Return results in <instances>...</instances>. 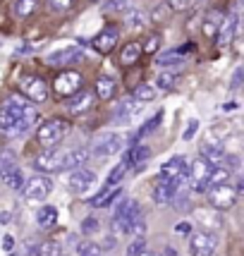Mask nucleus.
Masks as SVG:
<instances>
[{
	"label": "nucleus",
	"mask_w": 244,
	"mask_h": 256,
	"mask_svg": "<svg viewBox=\"0 0 244 256\" xmlns=\"http://www.w3.org/2000/svg\"><path fill=\"white\" fill-rule=\"evenodd\" d=\"M38 120L34 103L24 96H10L0 106V132L8 136H22L32 130Z\"/></svg>",
	"instance_id": "nucleus-1"
},
{
	"label": "nucleus",
	"mask_w": 244,
	"mask_h": 256,
	"mask_svg": "<svg viewBox=\"0 0 244 256\" xmlns=\"http://www.w3.org/2000/svg\"><path fill=\"white\" fill-rule=\"evenodd\" d=\"M70 132V122L60 120V118H50V120H44L36 130V142L46 148L50 146H60V142L67 136Z\"/></svg>",
	"instance_id": "nucleus-2"
},
{
	"label": "nucleus",
	"mask_w": 244,
	"mask_h": 256,
	"mask_svg": "<svg viewBox=\"0 0 244 256\" xmlns=\"http://www.w3.org/2000/svg\"><path fill=\"white\" fill-rule=\"evenodd\" d=\"M187 175H189V168H187V160L182 156H175L166 160L160 166V172H158V182H168L172 184L175 192H180L184 184H187Z\"/></svg>",
	"instance_id": "nucleus-3"
},
{
	"label": "nucleus",
	"mask_w": 244,
	"mask_h": 256,
	"mask_svg": "<svg viewBox=\"0 0 244 256\" xmlns=\"http://www.w3.org/2000/svg\"><path fill=\"white\" fill-rule=\"evenodd\" d=\"M142 216V211H139V204L134 199H124L118 206V211H115V216H112V234H127V230H130V223H132L134 218H139Z\"/></svg>",
	"instance_id": "nucleus-4"
},
{
	"label": "nucleus",
	"mask_w": 244,
	"mask_h": 256,
	"mask_svg": "<svg viewBox=\"0 0 244 256\" xmlns=\"http://www.w3.org/2000/svg\"><path fill=\"white\" fill-rule=\"evenodd\" d=\"M234 201H237V190L232 184L222 182V184H216V187H208V204L218 211H228L232 208Z\"/></svg>",
	"instance_id": "nucleus-5"
},
{
	"label": "nucleus",
	"mask_w": 244,
	"mask_h": 256,
	"mask_svg": "<svg viewBox=\"0 0 244 256\" xmlns=\"http://www.w3.org/2000/svg\"><path fill=\"white\" fill-rule=\"evenodd\" d=\"M216 249H218V237L213 232L189 234V254L192 256H213Z\"/></svg>",
	"instance_id": "nucleus-6"
},
{
	"label": "nucleus",
	"mask_w": 244,
	"mask_h": 256,
	"mask_svg": "<svg viewBox=\"0 0 244 256\" xmlns=\"http://www.w3.org/2000/svg\"><path fill=\"white\" fill-rule=\"evenodd\" d=\"M20 91L24 94V98L32 100V103H46L48 100V86L41 77H22L20 82Z\"/></svg>",
	"instance_id": "nucleus-7"
},
{
	"label": "nucleus",
	"mask_w": 244,
	"mask_h": 256,
	"mask_svg": "<svg viewBox=\"0 0 244 256\" xmlns=\"http://www.w3.org/2000/svg\"><path fill=\"white\" fill-rule=\"evenodd\" d=\"M122 144H124V139H122L120 134H106V136H100L96 144L91 146V156H96V158H110V156H115V154H120L122 151Z\"/></svg>",
	"instance_id": "nucleus-8"
},
{
	"label": "nucleus",
	"mask_w": 244,
	"mask_h": 256,
	"mask_svg": "<svg viewBox=\"0 0 244 256\" xmlns=\"http://www.w3.org/2000/svg\"><path fill=\"white\" fill-rule=\"evenodd\" d=\"M50 192H53V180L50 178H29V182L24 184V196L26 201H36V204H41L50 196Z\"/></svg>",
	"instance_id": "nucleus-9"
},
{
	"label": "nucleus",
	"mask_w": 244,
	"mask_h": 256,
	"mask_svg": "<svg viewBox=\"0 0 244 256\" xmlns=\"http://www.w3.org/2000/svg\"><path fill=\"white\" fill-rule=\"evenodd\" d=\"M189 168V175H187V182L189 187L194 192H206L208 190V172H211V166L204 160V158H196Z\"/></svg>",
	"instance_id": "nucleus-10"
},
{
	"label": "nucleus",
	"mask_w": 244,
	"mask_h": 256,
	"mask_svg": "<svg viewBox=\"0 0 244 256\" xmlns=\"http://www.w3.org/2000/svg\"><path fill=\"white\" fill-rule=\"evenodd\" d=\"M84 58V48L82 46H65V48H58L53 53H48L46 62L50 67H62V65H70V62H77Z\"/></svg>",
	"instance_id": "nucleus-11"
},
{
	"label": "nucleus",
	"mask_w": 244,
	"mask_h": 256,
	"mask_svg": "<svg viewBox=\"0 0 244 256\" xmlns=\"http://www.w3.org/2000/svg\"><path fill=\"white\" fill-rule=\"evenodd\" d=\"M94 184H96V172H94V170L74 168V170H70V175H67V187L72 192H77V194L89 192Z\"/></svg>",
	"instance_id": "nucleus-12"
},
{
	"label": "nucleus",
	"mask_w": 244,
	"mask_h": 256,
	"mask_svg": "<svg viewBox=\"0 0 244 256\" xmlns=\"http://www.w3.org/2000/svg\"><path fill=\"white\" fill-rule=\"evenodd\" d=\"M82 89V74L79 72H72V70H67L62 72L60 77L53 82V91H56L58 96H72V94H77Z\"/></svg>",
	"instance_id": "nucleus-13"
},
{
	"label": "nucleus",
	"mask_w": 244,
	"mask_h": 256,
	"mask_svg": "<svg viewBox=\"0 0 244 256\" xmlns=\"http://www.w3.org/2000/svg\"><path fill=\"white\" fill-rule=\"evenodd\" d=\"M60 166H62V151L58 146H50L34 158V168L41 172H56V170H60Z\"/></svg>",
	"instance_id": "nucleus-14"
},
{
	"label": "nucleus",
	"mask_w": 244,
	"mask_h": 256,
	"mask_svg": "<svg viewBox=\"0 0 244 256\" xmlns=\"http://www.w3.org/2000/svg\"><path fill=\"white\" fill-rule=\"evenodd\" d=\"M118 41H120V32L115 29V26H106L100 34H96L94 36V41H91V46L98 50V53H103V56H108L110 50H115V46H118Z\"/></svg>",
	"instance_id": "nucleus-15"
},
{
	"label": "nucleus",
	"mask_w": 244,
	"mask_h": 256,
	"mask_svg": "<svg viewBox=\"0 0 244 256\" xmlns=\"http://www.w3.org/2000/svg\"><path fill=\"white\" fill-rule=\"evenodd\" d=\"M142 110H144V103H142V100L127 98V100H122L120 106H118V110H115V120H118V122H132Z\"/></svg>",
	"instance_id": "nucleus-16"
},
{
	"label": "nucleus",
	"mask_w": 244,
	"mask_h": 256,
	"mask_svg": "<svg viewBox=\"0 0 244 256\" xmlns=\"http://www.w3.org/2000/svg\"><path fill=\"white\" fill-rule=\"evenodd\" d=\"M89 148H72V151H67V154H62V166H60V170H74V168H82L86 160H89Z\"/></svg>",
	"instance_id": "nucleus-17"
},
{
	"label": "nucleus",
	"mask_w": 244,
	"mask_h": 256,
	"mask_svg": "<svg viewBox=\"0 0 244 256\" xmlns=\"http://www.w3.org/2000/svg\"><path fill=\"white\" fill-rule=\"evenodd\" d=\"M234 32H237V17H232V20H222L220 26H218V32H216V44L220 46V48L230 46Z\"/></svg>",
	"instance_id": "nucleus-18"
},
{
	"label": "nucleus",
	"mask_w": 244,
	"mask_h": 256,
	"mask_svg": "<svg viewBox=\"0 0 244 256\" xmlns=\"http://www.w3.org/2000/svg\"><path fill=\"white\" fill-rule=\"evenodd\" d=\"M72 100H67V108L72 112H84V110H89L91 108V103H94V94L91 91H82L79 89L77 94H72L70 96Z\"/></svg>",
	"instance_id": "nucleus-19"
},
{
	"label": "nucleus",
	"mask_w": 244,
	"mask_h": 256,
	"mask_svg": "<svg viewBox=\"0 0 244 256\" xmlns=\"http://www.w3.org/2000/svg\"><path fill=\"white\" fill-rule=\"evenodd\" d=\"M201 156L208 166H218L220 160H225V148L218 144H201Z\"/></svg>",
	"instance_id": "nucleus-20"
},
{
	"label": "nucleus",
	"mask_w": 244,
	"mask_h": 256,
	"mask_svg": "<svg viewBox=\"0 0 244 256\" xmlns=\"http://www.w3.org/2000/svg\"><path fill=\"white\" fill-rule=\"evenodd\" d=\"M124 24L130 29H144L146 24H148V14L144 10H139V8H130V10L124 12Z\"/></svg>",
	"instance_id": "nucleus-21"
},
{
	"label": "nucleus",
	"mask_w": 244,
	"mask_h": 256,
	"mask_svg": "<svg viewBox=\"0 0 244 256\" xmlns=\"http://www.w3.org/2000/svg\"><path fill=\"white\" fill-rule=\"evenodd\" d=\"M151 158V148L148 146H139V144H132V148H130V154H127V163H130V168H136L142 166V163H146Z\"/></svg>",
	"instance_id": "nucleus-22"
},
{
	"label": "nucleus",
	"mask_w": 244,
	"mask_h": 256,
	"mask_svg": "<svg viewBox=\"0 0 244 256\" xmlns=\"http://www.w3.org/2000/svg\"><path fill=\"white\" fill-rule=\"evenodd\" d=\"M118 196H122L120 187H112V190L108 187V190H103L100 194H96V196L91 199V206H94V208H106V206H110Z\"/></svg>",
	"instance_id": "nucleus-23"
},
{
	"label": "nucleus",
	"mask_w": 244,
	"mask_h": 256,
	"mask_svg": "<svg viewBox=\"0 0 244 256\" xmlns=\"http://www.w3.org/2000/svg\"><path fill=\"white\" fill-rule=\"evenodd\" d=\"M175 187L172 184H168V182H158L154 190V201L158 204V206H166V204H170V201L175 199Z\"/></svg>",
	"instance_id": "nucleus-24"
},
{
	"label": "nucleus",
	"mask_w": 244,
	"mask_h": 256,
	"mask_svg": "<svg viewBox=\"0 0 244 256\" xmlns=\"http://www.w3.org/2000/svg\"><path fill=\"white\" fill-rule=\"evenodd\" d=\"M56 223H58V208L56 206H44V208H38V213H36V225H38V228L48 230V228H53Z\"/></svg>",
	"instance_id": "nucleus-25"
},
{
	"label": "nucleus",
	"mask_w": 244,
	"mask_h": 256,
	"mask_svg": "<svg viewBox=\"0 0 244 256\" xmlns=\"http://www.w3.org/2000/svg\"><path fill=\"white\" fill-rule=\"evenodd\" d=\"M96 94H98V98L110 100L112 96H115V79L108 77V74L98 77V82H96Z\"/></svg>",
	"instance_id": "nucleus-26"
},
{
	"label": "nucleus",
	"mask_w": 244,
	"mask_h": 256,
	"mask_svg": "<svg viewBox=\"0 0 244 256\" xmlns=\"http://www.w3.org/2000/svg\"><path fill=\"white\" fill-rule=\"evenodd\" d=\"M139 56H142V46L139 44H134V41H130V44L122 48V53H120V62L122 65H134L136 60H139Z\"/></svg>",
	"instance_id": "nucleus-27"
},
{
	"label": "nucleus",
	"mask_w": 244,
	"mask_h": 256,
	"mask_svg": "<svg viewBox=\"0 0 244 256\" xmlns=\"http://www.w3.org/2000/svg\"><path fill=\"white\" fill-rule=\"evenodd\" d=\"M14 168H20L17 166V156H14L12 151H2V154H0V180L8 178Z\"/></svg>",
	"instance_id": "nucleus-28"
},
{
	"label": "nucleus",
	"mask_w": 244,
	"mask_h": 256,
	"mask_svg": "<svg viewBox=\"0 0 244 256\" xmlns=\"http://www.w3.org/2000/svg\"><path fill=\"white\" fill-rule=\"evenodd\" d=\"M225 20L218 10H211L208 14H206V22H204V34L206 36H216V32H218V26H220V22Z\"/></svg>",
	"instance_id": "nucleus-29"
},
{
	"label": "nucleus",
	"mask_w": 244,
	"mask_h": 256,
	"mask_svg": "<svg viewBox=\"0 0 244 256\" xmlns=\"http://www.w3.org/2000/svg\"><path fill=\"white\" fill-rule=\"evenodd\" d=\"M127 170H130V163H127V160H120V163H118V166L108 172V187H118L122 180H124Z\"/></svg>",
	"instance_id": "nucleus-30"
},
{
	"label": "nucleus",
	"mask_w": 244,
	"mask_h": 256,
	"mask_svg": "<svg viewBox=\"0 0 244 256\" xmlns=\"http://www.w3.org/2000/svg\"><path fill=\"white\" fill-rule=\"evenodd\" d=\"M36 8H38V0H17V2H14V14L24 20V17L34 14Z\"/></svg>",
	"instance_id": "nucleus-31"
},
{
	"label": "nucleus",
	"mask_w": 244,
	"mask_h": 256,
	"mask_svg": "<svg viewBox=\"0 0 244 256\" xmlns=\"http://www.w3.org/2000/svg\"><path fill=\"white\" fill-rule=\"evenodd\" d=\"M77 254L79 256H100L103 254V246L96 244V242H91V240H84V242L77 244Z\"/></svg>",
	"instance_id": "nucleus-32"
},
{
	"label": "nucleus",
	"mask_w": 244,
	"mask_h": 256,
	"mask_svg": "<svg viewBox=\"0 0 244 256\" xmlns=\"http://www.w3.org/2000/svg\"><path fill=\"white\" fill-rule=\"evenodd\" d=\"M160 120H163V110H158V112H156L154 118H151V120H148V122H146L144 127H142V130H139V132L134 134V144H136V142H139V139H142V136H144V134L154 132L156 127H158V124H160Z\"/></svg>",
	"instance_id": "nucleus-33"
},
{
	"label": "nucleus",
	"mask_w": 244,
	"mask_h": 256,
	"mask_svg": "<svg viewBox=\"0 0 244 256\" xmlns=\"http://www.w3.org/2000/svg\"><path fill=\"white\" fill-rule=\"evenodd\" d=\"M230 180V170L228 168H216L208 172V187H216V184H222Z\"/></svg>",
	"instance_id": "nucleus-34"
},
{
	"label": "nucleus",
	"mask_w": 244,
	"mask_h": 256,
	"mask_svg": "<svg viewBox=\"0 0 244 256\" xmlns=\"http://www.w3.org/2000/svg\"><path fill=\"white\" fill-rule=\"evenodd\" d=\"M2 182H5V184H8L10 190H22V187H24V175H22V170H20V168H14V170H12V172H10V175H8L5 180H2Z\"/></svg>",
	"instance_id": "nucleus-35"
},
{
	"label": "nucleus",
	"mask_w": 244,
	"mask_h": 256,
	"mask_svg": "<svg viewBox=\"0 0 244 256\" xmlns=\"http://www.w3.org/2000/svg\"><path fill=\"white\" fill-rule=\"evenodd\" d=\"M134 98L146 103V100H154L156 98V89L154 86H148V84H142V86H136L134 89Z\"/></svg>",
	"instance_id": "nucleus-36"
},
{
	"label": "nucleus",
	"mask_w": 244,
	"mask_h": 256,
	"mask_svg": "<svg viewBox=\"0 0 244 256\" xmlns=\"http://www.w3.org/2000/svg\"><path fill=\"white\" fill-rule=\"evenodd\" d=\"M158 48H160V36H158V34H148L144 46H142V53H148V56H151V53H156Z\"/></svg>",
	"instance_id": "nucleus-37"
},
{
	"label": "nucleus",
	"mask_w": 244,
	"mask_h": 256,
	"mask_svg": "<svg viewBox=\"0 0 244 256\" xmlns=\"http://www.w3.org/2000/svg\"><path fill=\"white\" fill-rule=\"evenodd\" d=\"M156 82H158V86H160V89H172V86H175V82H178V74H175V72H160Z\"/></svg>",
	"instance_id": "nucleus-38"
},
{
	"label": "nucleus",
	"mask_w": 244,
	"mask_h": 256,
	"mask_svg": "<svg viewBox=\"0 0 244 256\" xmlns=\"http://www.w3.org/2000/svg\"><path fill=\"white\" fill-rule=\"evenodd\" d=\"M60 254H62V249H60L58 242H46V244L38 246V254L36 256H60Z\"/></svg>",
	"instance_id": "nucleus-39"
},
{
	"label": "nucleus",
	"mask_w": 244,
	"mask_h": 256,
	"mask_svg": "<svg viewBox=\"0 0 244 256\" xmlns=\"http://www.w3.org/2000/svg\"><path fill=\"white\" fill-rule=\"evenodd\" d=\"M182 62V58L178 56V53H166V56H160L158 60H156V65H160V67H175Z\"/></svg>",
	"instance_id": "nucleus-40"
},
{
	"label": "nucleus",
	"mask_w": 244,
	"mask_h": 256,
	"mask_svg": "<svg viewBox=\"0 0 244 256\" xmlns=\"http://www.w3.org/2000/svg\"><path fill=\"white\" fill-rule=\"evenodd\" d=\"M144 249H146L144 237H134L132 242H130V246H127V256H136L139 252H144Z\"/></svg>",
	"instance_id": "nucleus-41"
},
{
	"label": "nucleus",
	"mask_w": 244,
	"mask_h": 256,
	"mask_svg": "<svg viewBox=\"0 0 244 256\" xmlns=\"http://www.w3.org/2000/svg\"><path fill=\"white\" fill-rule=\"evenodd\" d=\"M98 220L96 218H86L84 223H82V234H86V237H91V234H96L98 232Z\"/></svg>",
	"instance_id": "nucleus-42"
},
{
	"label": "nucleus",
	"mask_w": 244,
	"mask_h": 256,
	"mask_svg": "<svg viewBox=\"0 0 244 256\" xmlns=\"http://www.w3.org/2000/svg\"><path fill=\"white\" fill-rule=\"evenodd\" d=\"M48 8L50 12H65L72 8V0H48Z\"/></svg>",
	"instance_id": "nucleus-43"
},
{
	"label": "nucleus",
	"mask_w": 244,
	"mask_h": 256,
	"mask_svg": "<svg viewBox=\"0 0 244 256\" xmlns=\"http://www.w3.org/2000/svg\"><path fill=\"white\" fill-rule=\"evenodd\" d=\"M196 130H199V120H189V124L184 127V134H182V139H184V142H189V139H194V134H196Z\"/></svg>",
	"instance_id": "nucleus-44"
},
{
	"label": "nucleus",
	"mask_w": 244,
	"mask_h": 256,
	"mask_svg": "<svg viewBox=\"0 0 244 256\" xmlns=\"http://www.w3.org/2000/svg\"><path fill=\"white\" fill-rule=\"evenodd\" d=\"M122 8H130V0H108V5H106V10L110 12H118Z\"/></svg>",
	"instance_id": "nucleus-45"
},
{
	"label": "nucleus",
	"mask_w": 244,
	"mask_h": 256,
	"mask_svg": "<svg viewBox=\"0 0 244 256\" xmlns=\"http://www.w3.org/2000/svg\"><path fill=\"white\" fill-rule=\"evenodd\" d=\"M175 232L182 234V237H187V234H192V223H189V220H180V223L175 225Z\"/></svg>",
	"instance_id": "nucleus-46"
},
{
	"label": "nucleus",
	"mask_w": 244,
	"mask_h": 256,
	"mask_svg": "<svg viewBox=\"0 0 244 256\" xmlns=\"http://www.w3.org/2000/svg\"><path fill=\"white\" fill-rule=\"evenodd\" d=\"M187 5H189V0H168V8H170V10H175V12L187 10Z\"/></svg>",
	"instance_id": "nucleus-47"
},
{
	"label": "nucleus",
	"mask_w": 244,
	"mask_h": 256,
	"mask_svg": "<svg viewBox=\"0 0 244 256\" xmlns=\"http://www.w3.org/2000/svg\"><path fill=\"white\" fill-rule=\"evenodd\" d=\"M240 84H242V67H240V70H237V72H234V77H232V84H230V89H240Z\"/></svg>",
	"instance_id": "nucleus-48"
},
{
	"label": "nucleus",
	"mask_w": 244,
	"mask_h": 256,
	"mask_svg": "<svg viewBox=\"0 0 244 256\" xmlns=\"http://www.w3.org/2000/svg\"><path fill=\"white\" fill-rule=\"evenodd\" d=\"M24 252H26V256H36V254H38V244L26 242V244H24Z\"/></svg>",
	"instance_id": "nucleus-49"
},
{
	"label": "nucleus",
	"mask_w": 244,
	"mask_h": 256,
	"mask_svg": "<svg viewBox=\"0 0 244 256\" xmlns=\"http://www.w3.org/2000/svg\"><path fill=\"white\" fill-rule=\"evenodd\" d=\"M115 244H118V237H106V242H103V246H106V249H112Z\"/></svg>",
	"instance_id": "nucleus-50"
},
{
	"label": "nucleus",
	"mask_w": 244,
	"mask_h": 256,
	"mask_svg": "<svg viewBox=\"0 0 244 256\" xmlns=\"http://www.w3.org/2000/svg\"><path fill=\"white\" fill-rule=\"evenodd\" d=\"M2 246H5L8 252H10V249H12V237H5V242H2Z\"/></svg>",
	"instance_id": "nucleus-51"
},
{
	"label": "nucleus",
	"mask_w": 244,
	"mask_h": 256,
	"mask_svg": "<svg viewBox=\"0 0 244 256\" xmlns=\"http://www.w3.org/2000/svg\"><path fill=\"white\" fill-rule=\"evenodd\" d=\"M0 220H2V223H10V213H8V211H2V216H0Z\"/></svg>",
	"instance_id": "nucleus-52"
},
{
	"label": "nucleus",
	"mask_w": 244,
	"mask_h": 256,
	"mask_svg": "<svg viewBox=\"0 0 244 256\" xmlns=\"http://www.w3.org/2000/svg\"><path fill=\"white\" fill-rule=\"evenodd\" d=\"M166 254H168V256H178V254H175V249H172V246H168V249H166Z\"/></svg>",
	"instance_id": "nucleus-53"
},
{
	"label": "nucleus",
	"mask_w": 244,
	"mask_h": 256,
	"mask_svg": "<svg viewBox=\"0 0 244 256\" xmlns=\"http://www.w3.org/2000/svg\"><path fill=\"white\" fill-rule=\"evenodd\" d=\"M136 256H156V254H151V252H146V249H144V252H139Z\"/></svg>",
	"instance_id": "nucleus-54"
},
{
	"label": "nucleus",
	"mask_w": 244,
	"mask_h": 256,
	"mask_svg": "<svg viewBox=\"0 0 244 256\" xmlns=\"http://www.w3.org/2000/svg\"><path fill=\"white\" fill-rule=\"evenodd\" d=\"M10 256H20V254H10Z\"/></svg>",
	"instance_id": "nucleus-55"
},
{
	"label": "nucleus",
	"mask_w": 244,
	"mask_h": 256,
	"mask_svg": "<svg viewBox=\"0 0 244 256\" xmlns=\"http://www.w3.org/2000/svg\"><path fill=\"white\" fill-rule=\"evenodd\" d=\"M100 256H108V254H100Z\"/></svg>",
	"instance_id": "nucleus-56"
},
{
	"label": "nucleus",
	"mask_w": 244,
	"mask_h": 256,
	"mask_svg": "<svg viewBox=\"0 0 244 256\" xmlns=\"http://www.w3.org/2000/svg\"><path fill=\"white\" fill-rule=\"evenodd\" d=\"M94 2H98V0H94Z\"/></svg>",
	"instance_id": "nucleus-57"
}]
</instances>
